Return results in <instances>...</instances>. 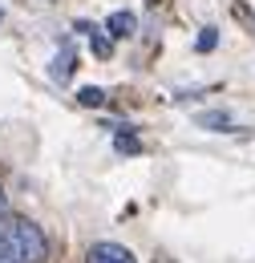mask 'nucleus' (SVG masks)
Returning <instances> with one entry per match:
<instances>
[{
  "label": "nucleus",
  "mask_w": 255,
  "mask_h": 263,
  "mask_svg": "<svg viewBox=\"0 0 255 263\" xmlns=\"http://www.w3.org/2000/svg\"><path fill=\"white\" fill-rule=\"evenodd\" d=\"M0 239L8 243V251H12L16 263H45V255H49L45 231L37 223H29V219H4L0 223Z\"/></svg>",
  "instance_id": "obj_1"
},
{
  "label": "nucleus",
  "mask_w": 255,
  "mask_h": 263,
  "mask_svg": "<svg viewBox=\"0 0 255 263\" xmlns=\"http://www.w3.org/2000/svg\"><path fill=\"white\" fill-rule=\"evenodd\" d=\"M198 126L203 130H231V118L227 114H198Z\"/></svg>",
  "instance_id": "obj_6"
},
{
  "label": "nucleus",
  "mask_w": 255,
  "mask_h": 263,
  "mask_svg": "<svg viewBox=\"0 0 255 263\" xmlns=\"http://www.w3.org/2000/svg\"><path fill=\"white\" fill-rule=\"evenodd\" d=\"M0 263H16V259H12V251H8V243H4V239H0Z\"/></svg>",
  "instance_id": "obj_10"
},
{
  "label": "nucleus",
  "mask_w": 255,
  "mask_h": 263,
  "mask_svg": "<svg viewBox=\"0 0 255 263\" xmlns=\"http://www.w3.org/2000/svg\"><path fill=\"white\" fill-rule=\"evenodd\" d=\"M77 29H81V33H89V49H94L101 61L114 53V36H110V33H97V29H89V25H77Z\"/></svg>",
  "instance_id": "obj_4"
},
{
  "label": "nucleus",
  "mask_w": 255,
  "mask_h": 263,
  "mask_svg": "<svg viewBox=\"0 0 255 263\" xmlns=\"http://www.w3.org/2000/svg\"><path fill=\"white\" fill-rule=\"evenodd\" d=\"M114 146H118V154H142V142H138L134 134H118Z\"/></svg>",
  "instance_id": "obj_8"
},
{
  "label": "nucleus",
  "mask_w": 255,
  "mask_h": 263,
  "mask_svg": "<svg viewBox=\"0 0 255 263\" xmlns=\"http://www.w3.org/2000/svg\"><path fill=\"white\" fill-rule=\"evenodd\" d=\"M73 65H77V61H73V49L65 45L61 53H57V61H53V69H49V73H53V81H69V73H73Z\"/></svg>",
  "instance_id": "obj_5"
},
{
  "label": "nucleus",
  "mask_w": 255,
  "mask_h": 263,
  "mask_svg": "<svg viewBox=\"0 0 255 263\" xmlns=\"http://www.w3.org/2000/svg\"><path fill=\"white\" fill-rule=\"evenodd\" d=\"M215 45H219V33H215V29H203V33H198V53H211Z\"/></svg>",
  "instance_id": "obj_9"
},
{
  "label": "nucleus",
  "mask_w": 255,
  "mask_h": 263,
  "mask_svg": "<svg viewBox=\"0 0 255 263\" xmlns=\"http://www.w3.org/2000/svg\"><path fill=\"white\" fill-rule=\"evenodd\" d=\"M77 101L81 105H105V89H97V85H85V89H77Z\"/></svg>",
  "instance_id": "obj_7"
},
{
  "label": "nucleus",
  "mask_w": 255,
  "mask_h": 263,
  "mask_svg": "<svg viewBox=\"0 0 255 263\" xmlns=\"http://www.w3.org/2000/svg\"><path fill=\"white\" fill-rule=\"evenodd\" d=\"M134 29H138L134 12H114V16L105 21V33L114 36V41H122V36H134Z\"/></svg>",
  "instance_id": "obj_3"
},
{
  "label": "nucleus",
  "mask_w": 255,
  "mask_h": 263,
  "mask_svg": "<svg viewBox=\"0 0 255 263\" xmlns=\"http://www.w3.org/2000/svg\"><path fill=\"white\" fill-rule=\"evenodd\" d=\"M4 211H8V202H4V191H0V219H4Z\"/></svg>",
  "instance_id": "obj_11"
},
{
  "label": "nucleus",
  "mask_w": 255,
  "mask_h": 263,
  "mask_svg": "<svg viewBox=\"0 0 255 263\" xmlns=\"http://www.w3.org/2000/svg\"><path fill=\"white\" fill-rule=\"evenodd\" d=\"M85 263H134V251H126L122 243H94Z\"/></svg>",
  "instance_id": "obj_2"
}]
</instances>
